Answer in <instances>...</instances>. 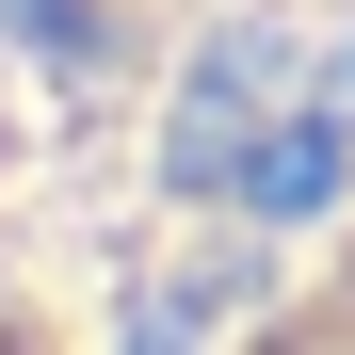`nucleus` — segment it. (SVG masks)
Wrapping results in <instances>:
<instances>
[{
  "label": "nucleus",
  "instance_id": "obj_1",
  "mask_svg": "<svg viewBox=\"0 0 355 355\" xmlns=\"http://www.w3.org/2000/svg\"><path fill=\"white\" fill-rule=\"evenodd\" d=\"M259 81H275L259 33H226L210 65L178 81V178H194V194H243V162H259Z\"/></svg>",
  "mask_w": 355,
  "mask_h": 355
}]
</instances>
